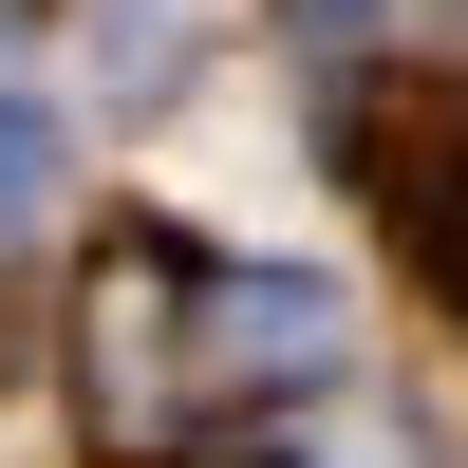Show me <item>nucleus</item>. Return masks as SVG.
<instances>
[{"mask_svg":"<svg viewBox=\"0 0 468 468\" xmlns=\"http://www.w3.org/2000/svg\"><path fill=\"white\" fill-rule=\"evenodd\" d=\"M37 187H57V132H37V112H19V94H0V225H19V207H37Z\"/></svg>","mask_w":468,"mask_h":468,"instance_id":"obj_2","label":"nucleus"},{"mask_svg":"<svg viewBox=\"0 0 468 468\" xmlns=\"http://www.w3.org/2000/svg\"><path fill=\"white\" fill-rule=\"evenodd\" d=\"M319 375H337V300L282 282V262H207L169 225H132L75 282V412H94V450H207L244 412L319 394Z\"/></svg>","mask_w":468,"mask_h":468,"instance_id":"obj_1","label":"nucleus"}]
</instances>
